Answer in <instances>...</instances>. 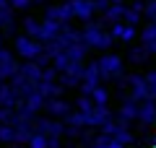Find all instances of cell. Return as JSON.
<instances>
[{
    "label": "cell",
    "mask_w": 156,
    "mask_h": 148,
    "mask_svg": "<svg viewBox=\"0 0 156 148\" xmlns=\"http://www.w3.org/2000/svg\"><path fill=\"white\" fill-rule=\"evenodd\" d=\"M96 62H99V70H101V81H115L120 88L128 86V76H125V65H122V57L120 55L107 52Z\"/></svg>",
    "instance_id": "obj_1"
},
{
    "label": "cell",
    "mask_w": 156,
    "mask_h": 148,
    "mask_svg": "<svg viewBox=\"0 0 156 148\" xmlns=\"http://www.w3.org/2000/svg\"><path fill=\"white\" fill-rule=\"evenodd\" d=\"M83 42L89 44V49H104L107 52L112 47V42H115V37L109 31H104L96 21H89L86 29H83Z\"/></svg>",
    "instance_id": "obj_2"
},
{
    "label": "cell",
    "mask_w": 156,
    "mask_h": 148,
    "mask_svg": "<svg viewBox=\"0 0 156 148\" xmlns=\"http://www.w3.org/2000/svg\"><path fill=\"white\" fill-rule=\"evenodd\" d=\"M13 52H18V57H23V60H37L44 52V47H42L39 39L29 37V34H21V37L13 39Z\"/></svg>",
    "instance_id": "obj_3"
},
{
    "label": "cell",
    "mask_w": 156,
    "mask_h": 148,
    "mask_svg": "<svg viewBox=\"0 0 156 148\" xmlns=\"http://www.w3.org/2000/svg\"><path fill=\"white\" fill-rule=\"evenodd\" d=\"M135 120H138V101H135L133 96H128L122 104H120V109H117L115 122L122 125V127H130V122H135Z\"/></svg>",
    "instance_id": "obj_4"
},
{
    "label": "cell",
    "mask_w": 156,
    "mask_h": 148,
    "mask_svg": "<svg viewBox=\"0 0 156 148\" xmlns=\"http://www.w3.org/2000/svg\"><path fill=\"white\" fill-rule=\"evenodd\" d=\"M96 86H101V70H99V62H89L83 68V81H81V93H91Z\"/></svg>",
    "instance_id": "obj_5"
},
{
    "label": "cell",
    "mask_w": 156,
    "mask_h": 148,
    "mask_svg": "<svg viewBox=\"0 0 156 148\" xmlns=\"http://www.w3.org/2000/svg\"><path fill=\"white\" fill-rule=\"evenodd\" d=\"M128 88H130V96H133L138 104L146 101V99H151V88H148V83H146V76H140V73L128 76Z\"/></svg>",
    "instance_id": "obj_6"
},
{
    "label": "cell",
    "mask_w": 156,
    "mask_h": 148,
    "mask_svg": "<svg viewBox=\"0 0 156 148\" xmlns=\"http://www.w3.org/2000/svg\"><path fill=\"white\" fill-rule=\"evenodd\" d=\"M83 62H70V65L65 68V70L57 76V81H60V86L65 88H73V86H81V81H83Z\"/></svg>",
    "instance_id": "obj_7"
},
{
    "label": "cell",
    "mask_w": 156,
    "mask_h": 148,
    "mask_svg": "<svg viewBox=\"0 0 156 148\" xmlns=\"http://www.w3.org/2000/svg\"><path fill=\"white\" fill-rule=\"evenodd\" d=\"M83 115V127H101L104 122L112 120V112L107 109V104H94L91 112H81Z\"/></svg>",
    "instance_id": "obj_8"
},
{
    "label": "cell",
    "mask_w": 156,
    "mask_h": 148,
    "mask_svg": "<svg viewBox=\"0 0 156 148\" xmlns=\"http://www.w3.org/2000/svg\"><path fill=\"white\" fill-rule=\"evenodd\" d=\"M16 73H18L16 55H13V52H8V49L3 47V49H0V81H11Z\"/></svg>",
    "instance_id": "obj_9"
},
{
    "label": "cell",
    "mask_w": 156,
    "mask_h": 148,
    "mask_svg": "<svg viewBox=\"0 0 156 148\" xmlns=\"http://www.w3.org/2000/svg\"><path fill=\"white\" fill-rule=\"evenodd\" d=\"M44 109L50 112L55 120H65V117L73 112V104H68L62 96H55V99H47L44 101Z\"/></svg>",
    "instance_id": "obj_10"
},
{
    "label": "cell",
    "mask_w": 156,
    "mask_h": 148,
    "mask_svg": "<svg viewBox=\"0 0 156 148\" xmlns=\"http://www.w3.org/2000/svg\"><path fill=\"white\" fill-rule=\"evenodd\" d=\"M68 23L62 21H55V18H44L42 21V34H39V42H52V39H57L62 31H65Z\"/></svg>",
    "instance_id": "obj_11"
},
{
    "label": "cell",
    "mask_w": 156,
    "mask_h": 148,
    "mask_svg": "<svg viewBox=\"0 0 156 148\" xmlns=\"http://www.w3.org/2000/svg\"><path fill=\"white\" fill-rule=\"evenodd\" d=\"M70 8H73V16L81 18L83 23L94 21V0H70Z\"/></svg>",
    "instance_id": "obj_12"
},
{
    "label": "cell",
    "mask_w": 156,
    "mask_h": 148,
    "mask_svg": "<svg viewBox=\"0 0 156 148\" xmlns=\"http://www.w3.org/2000/svg\"><path fill=\"white\" fill-rule=\"evenodd\" d=\"M44 18H55V21H62V23H68V21H73V8H70V0H65V3H57V5H50L47 8V13H44Z\"/></svg>",
    "instance_id": "obj_13"
},
{
    "label": "cell",
    "mask_w": 156,
    "mask_h": 148,
    "mask_svg": "<svg viewBox=\"0 0 156 148\" xmlns=\"http://www.w3.org/2000/svg\"><path fill=\"white\" fill-rule=\"evenodd\" d=\"M138 122L140 127H148L156 122V99H146L138 104Z\"/></svg>",
    "instance_id": "obj_14"
},
{
    "label": "cell",
    "mask_w": 156,
    "mask_h": 148,
    "mask_svg": "<svg viewBox=\"0 0 156 148\" xmlns=\"http://www.w3.org/2000/svg\"><path fill=\"white\" fill-rule=\"evenodd\" d=\"M18 73H21L26 81H31V83H42V78H44V68L37 65L34 60H26L23 65H18Z\"/></svg>",
    "instance_id": "obj_15"
},
{
    "label": "cell",
    "mask_w": 156,
    "mask_h": 148,
    "mask_svg": "<svg viewBox=\"0 0 156 148\" xmlns=\"http://www.w3.org/2000/svg\"><path fill=\"white\" fill-rule=\"evenodd\" d=\"M112 37L115 39H120V42H133L135 37H138V31H135V26L133 23H125V21H117V23H112Z\"/></svg>",
    "instance_id": "obj_16"
},
{
    "label": "cell",
    "mask_w": 156,
    "mask_h": 148,
    "mask_svg": "<svg viewBox=\"0 0 156 148\" xmlns=\"http://www.w3.org/2000/svg\"><path fill=\"white\" fill-rule=\"evenodd\" d=\"M65 86H60V81H42L39 83V93L44 99H55V96H62Z\"/></svg>",
    "instance_id": "obj_17"
},
{
    "label": "cell",
    "mask_w": 156,
    "mask_h": 148,
    "mask_svg": "<svg viewBox=\"0 0 156 148\" xmlns=\"http://www.w3.org/2000/svg\"><path fill=\"white\" fill-rule=\"evenodd\" d=\"M16 104H18V96H16V91H13V86L11 83H0V107L13 109Z\"/></svg>",
    "instance_id": "obj_18"
},
{
    "label": "cell",
    "mask_w": 156,
    "mask_h": 148,
    "mask_svg": "<svg viewBox=\"0 0 156 148\" xmlns=\"http://www.w3.org/2000/svg\"><path fill=\"white\" fill-rule=\"evenodd\" d=\"M18 104H21V107H26L29 112H34V115H37V112L42 109V107H44V96H42V93H39V88H37L34 93H29V96L23 99V101H18Z\"/></svg>",
    "instance_id": "obj_19"
},
{
    "label": "cell",
    "mask_w": 156,
    "mask_h": 148,
    "mask_svg": "<svg viewBox=\"0 0 156 148\" xmlns=\"http://www.w3.org/2000/svg\"><path fill=\"white\" fill-rule=\"evenodd\" d=\"M91 148H128L125 143H120L115 135H107V132H101V135L94 138V146Z\"/></svg>",
    "instance_id": "obj_20"
},
{
    "label": "cell",
    "mask_w": 156,
    "mask_h": 148,
    "mask_svg": "<svg viewBox=\"0 0 156 148\" xmlns=\"http://www.w3.org/2000/svg\"><path fill=\"white\" fill-rule=\"evenodd\" d=\"M0 29H3V34H13V31H16V16H13V8L0 11Z\"/></svg>",
    "instance_id": "obj_21"
},
{
    "label": "cell",
    "mask_w": 156,
    "mask_h": 148,
    "mask_svg": "<svg viewBox=\"0 0 156 148\" xmlns=\"http://www.w3.org/2000/svg\"><path fill=\"white\" fill-rule=\"evenodd\" d=\"M86 49H89V44H86V42H76V44H70V47L65 49V55L70 57L73 62H83V57H86Z\"/></svg>",
    "instance_id": "obj_22"
},
{
    "label": "cell",
    "mask_w": 156,
    "mask_h": 148,
    "mask_svg": "<svg viewBox=\"0 0 156 148\" xmlns=\"http://www.w3.org/2000/svg\"><path fill=\"white\" fill-rule=\"evenodd\" d=\"M148 57H151L148 47H133V49L128 52V60L133 62V65H146V62H148Z\"/></svg>",
    "instance_id": "obj_23"
},
{
    "label": "cell",
    "mask_w": 156,
    "mask_h": 148,
    "mask_svg": "<svg viewBox=\"0 0 156 148\" xmlns=\"http://www.w3.org/2000/svg\"><path fill=\"white\" fill-rule=\"evenodd\" d=\"M143 5H146V3H138V0H135L133 5L125 11V23H133V26H135V23L143 18Z\"/></svg>",
    "instance_id": "obj_24"
},
{
    "label": "cell",
    "mask_w": 156,
    "mask_h": 148,
    "mask_svg": "<svg viewBox=\"0 0 156 148\" xmlns=\"http://www.w3.org/2000/svg\"><path fill=\"white\" fill-rule=\"evenodd\" d=\"M23 31L29 34V37H34V39H39V34H42V21H37V18H23Z\"/></svg>",
    "instance_id": "obj_25"
},
{
    "label": "cell",
    "mask_w": 156,
    "mask_h": 148,
    "mask_svg": "<svg viewBox=\"0 0 156 148\" xmlns=\"http://www.w3.org/2000/svg\"><path fill=\"white\" fill-rule=\"evenodd\" d=\"M112 135H115V138H117L120 143H125V146H133V143H135V135H133V132L128 130V127H122V125H117Z\"/></svg>",
    "instance_id": "obj_26"
},
{
    "label": "cell",
    "mask_w": 156,
    "mask_h": 148,
    "mask_svg": "<svg viewBox=\"0 0 156 148\" xmlns=\"http://www.w3.org/2000/svg\"><path fill=\"white\" fill-rule=\"evenodd\" d=\"M29 148H50V138H47L44 132L34 130L31 138H29Z\"/></svg>",
    "instance_id": "obj_27"
},
{
    "label": "cell",
    "mask_w": 156,
    "mask_h": 148,
    "mask_svg": "<svg viewBox=\"0 0 156 148\" xmlns=\"http://www.w3.org/2000/svg\"><path fill=\"white\" fill-rule=\"evenodd\" d=\"M0 143H16V127L11 122H3L0 125Z\"/></svg>",
    "instance_id": "obj_28"
},
{
    "label": "cell",
    "mask_w": 156,
    "mask_h": 148,
    "mask_svg": "<svg viewBox=\"0 0 156 148\" xmlns=\"http://www.w3.org/2000/svg\"><path fill=\"white\" fill-rule=\"evenodd\" d=\"M89 96H91V101H94V104H107V101H109V91H107L104 86H96Z\"/></svg>",
    "instance_id": "obj_29"
},
{
    "label": "cell",
    "mask_w": 156,
    "mask_h": 148,
    "mask_svg": "<svg viewBox=\"0 0 156 148\" xmlns=\"http://www.w3.org/2000/svg\"><path fill=\"white\" fill-rule=\"evenodd\" d=\"M76 109H78V112H91V109H94V101H91L89 93H83V96L76 99Z\"/></svg>",
    "instance_id": "obj_30"
},
{
    "label": "cell",
    "mask_w": 156,
    "mask_h": 148,
    "mask_svg": "<svg viewBox=\"0 0 156 148\" xmlns=\"http://www.w3.org/2000/svg\"><path fill=\"white\" fill-rule=\"evenodd\" d=\"M140 39H143V47L154 42V39H156V23L148 21V26H143V31H140Z\"/></svg>",
    "instance_id": "obj_31"
},
{
    "label": "cell",
    "mask_w": 156,
    "mask_h": 148,
    "mask_svg": "<svg viewBox=\"0 0 156 148\" xmlns=\"http://www.w3.org/2000/svg\"><path fill=\"white\" fill-rule=\"evenodd\" d=\"M70 62H73V60H70V57L65 55V52H60V55H55V57H52V65H55V68H57V70H60V73L65 70V68L70 65Z\"/></svg>",
    "instance_id": "obj_32"
},
{
    "label": "cell",
    "mask_w": 156,
    "mask_h": 148,
    "mask_svg": "<svg viewBox=\"0 0 156 148\" xmlns=\"http://www.w3.org/2000/svg\"><path fill=\"white\" fill-rule=\"evenodd\" d=\"M146 83H148V88H151V99H156V70L146 73Z\"/></svg>",
    "instance_id": "obj_33"
},
{
    "label": "cell",
    "mask_w": 156,
    "mask_h": 148,
    "mask_svg": "<svg viewBox=\"0 0 156 148\" xmlns=\"http://www.w3.org/2000/svg\"><path fill=\"white\" fill-rule=\"evenodd\" d=\"M34 0H11V8L13 11H29Z\"/></svg>",
    "instance_id": "obj_34"
},
{
    "label": "cell",
    "mask_w": 156,
    "mask_h": 148,
    "mask_svg": "<svg viewBox=\"0 0 156 148\" xmlns=\"http://www.w3.org/2000/svg\"><path fill=\"white\" fill-rule=\"evenodd\" d=\"M109 5H112V0H94V11H96V13H101V16L109 11Z\"/></svg>",
    "instance_id": "obj_35"
},
{
    "label": "cell",
    "mask_w": 156,
    "mask_h": 148,
    "mask_svg": "<svg viewBox=\"0 0 156 148\" xmlns=\"http://www.w3.org/2000/svg\"><path fill=\"white\" fill-rule=\"evenodd\" d=\"M47 138H50V148H62L60 135H47Z\"/></svg>",
    "instance_id": "obj_36"
},
{
    "label": "cell",
    "mask_w": 156,
    "mask_h": 148,
    "mask_svg": "<svg viewBox=\"0 0 156 148\" xmlns=\"http://www.w3.org/2000/svg\"><path fill=\"white\" fill-rule=\"evenodd\" d=\"M146 47H148V52H151V55H156V39H154L151 44H146Z\"/></svg>",
    "instance_id": "obj_37"
},
{
    "label": "cell",
    "mask_w": 156,
    "mask_h": 148,
    "mask_svg": "<svg viewBox=\"0 0 156 148\" xmlns=\"http://www.w3.org/2000/svg\"><path fill=\"white\" fill-rule=\"evenodd\" d=\"M5 8H11V0H0V11H5Z\"/></svg>",
    "instance_id": "obj_38"
},
{
    "label": "cell",
    "mask_w": 156,
    "mask_h": 148,
    "mask_svg": "<svg viewBox=\"0 0 156 148\" xmlns=\"http://www.w3.org/2000/svg\"><path fill=\"white\" fill-rule=\"evenodd\" d=\"M112 3H115V5H125V0H112Z\"/></svg>",
    "instance_id": "obj_39"
},
{
    "label": "cell",
    "mask_w": 156,
    "mask_h": 148,
    "mask_svg": "<svg viewBox=\"0 0 156 148\" xmlns=\"http://www.w3.org/2000/svg\"><path fill=\"white\" fill-rule=\"evenodd\" d=\"M3 37H5V34H3V29H0V49H3Z\"/></svg>",
    "instance_id": "obj_40"
},
{
    "label": "cell",
    "mask_w": 156,
    "mask_h": 148,
    "mask_svg": "<svg viewBox=\"0 0 156 148\" xmlns=\"http://www.w3.org/2000/svg\"><path fill=\"white\" fill-rule=\"evenodd\" d=\"M151 146H156V135H154V138H151Z\"/></svg>",
    "instance_id": "obj_41"
},
{
    "label": "cell",
    "mask_w": 156,
    "mask_h": 148,
    "mask_svg": "<svg viewBox=\"0 0 156 148\" xmlns=\"http://www.w3.org/2000/svg\"><path fill=\"white\" fill-rule=\"evenodd\" d=\"M34 3H44V0H34Z\"/></svg>",
    "instance_id": "obj_42"
},
{
    "label": "cell",
    "mask_w": 156,
    "mask_h": 148,
    "mask_svg": "<svg viewBox=\"0 0 156 148\" xmlns=\"http://www.w3.org/2000/svg\"><path fill=\"white\" fill-rule=\"evenodd\" d=\"M138 3H146V0H138Z\"/></svg>",
    "instance_id": "obj_43"
},
{
    "label": "cell",
    "mask_w": 156,
    "mask_h": 148,
    "mask_svg": "<svg viewBox=\"0 0 156 148\" xmlns=\"http://www.w3.org/2000/svg\"><path fill=\"white\" fill-rule=\"evenodd\" d=\"M151 23H156V18H154V21H151Z\"/></svg>",
    "instance_id": "obj_44"
},
{
    "label": "cell",
    "mask_w": 156,
    "mask_h": 148,
    "mask_svg": "<svg viewBox=\"0 0 156 148\" xmlns=\"http://www.w3.org/2000/svg\"><path fill=\"white\" fill-rule=\"evenodd\" d=\"M151 148H156V146H151Z\"/></svg>",
    "instance_id": "obj_45"
}]
</instances>
